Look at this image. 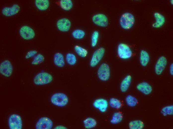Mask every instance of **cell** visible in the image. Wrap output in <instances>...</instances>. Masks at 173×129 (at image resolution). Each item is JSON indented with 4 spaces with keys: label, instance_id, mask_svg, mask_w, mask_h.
<instances>
[{
    "label": "cell",
    "instance_id": "cell-1",
    "mask_svg": "<svg viewBox=\"0 0 173 129\" xmlns=\"http://www.w3.org/2000/svg\"><path fill=\"white\" fill-rule=\"evenodd\" d=\"M135 21V18L132 14L129 12H126L121 16L119 20V23L122 28L128 30L133 26Z\"/></svg>",
    "mask_w": 173,
    "mask_h": 129
},
{
    "label": "cell",
    "instance_id": "cell-2",
    "mask_svg": "<svg viewBox=\"0 0 173 129\" xmlns=\"http://www.w3.org/2000/svg\"><path fill=\"white\" fill-rule=\"evenodd\" d=\"M50 101L53 105L62 107L66 106L68 104L69 99L65 94L61 93H57L51 96Z\"/></svg>",
    "mask_w": 173,
    "mask_h": 129
},
{
    "label": "cell",
    "instance_id": "cell-3",
    "mask_svg": "<svg viewBox=\"0 0 173 129\" xmlns=\"http://www.w3.org/2000/svg\"><path fill=\"white\" fill-rule=\"evenodd\" d=\"M117 53L118 57L124 60L128 59L132 56V52L130 46L123 43H120L117 47Z\"/></svg>",
    "mask_w": 173,
    "mask_h": 129
},
{
    "label": "cell",
    "instance_id": "cell-4",
    "mask_svg": "<svg viewBox=\"0 0 173 129\" xmlns=\"http://www.w3.org/2000/svg\"><path fill=\"white\" fill-rule=\"evenodd\" d=\"M53 78L49 73L46 72H40L37 74L34 79V83L37 85H43L50 83Z\"/></svg>",
    "mask_w": 173,
    "mask_h": 129
},
{
    "label": "cell",
    "instance_id": "cell-5",
    "mask_svg": "<svg viewBox=\"0 0 173 129\" xmlns=\"http://www.w3.org/2000/svg\"><path fill=\"white\" fill-rule=\"evenodd\" d=\"M97 75L101 80L105 81L108 80L110 76V71L109 65L103 63L99 66L97 71Z\"/></svg>",
    "mask_w": 173,
    "mask_h": 129
},
{
    "label": "cell",
    "instance_id": "cell-6",
    "mask_svg": "<svg viewBox=\"0 0 173 129\" xmlns=\"http://www.w3.org/2000/svg\"><path fill=\"white\" fill-rule=\"evenodd\" d=\"M105 52V49L103 47H99L95 51L90 62V65L91 67H95L99 63L104 56Z\"/></svg>",
    "mask_w": 173,
    "mask_h": 129
},
{
    "label": "cell",
    "instance_id": "cell-7",
    "mask_svg": "<svg viewBox=\"0 0 173 129\" xmlns=\"http://www.w3.org/2000/svg\"><path fill=\"white\" fill-rule=\"evenodd\" d=\"M8 125L10 129H21L22 123L20 116L16 114L11 115L8 119Z\"/></svg>",
    "mask_w": 173,
    "mask_h": 129
},
{
    "label": "cell",
    "instance_id": "cell-8",
    "mask_svg": "<svg viewBox=\"0 0 173 129\" xmlns=\"http://www.w3.org/2000/svg\"><path fill=\"white\" fill-rule=\"evenodd\" d=\"M93 23L99 27H105L108 24V20L107 16L105 14L99 13L94 15L92 18Z\"/></svg>",
    "mask_w": 173,
    "mask_h": 129
},
{
    "label": "cell",
    "instance_id": "cell-9",
    "mask_svg": "<svg viewBox=\"0 0 173 129\" xmlns=\"http://www.w3.org/2000/svg\"><path fill=\"white\" fill-rule=\"evenodd\" d=\"M13 68L11 62L5 60L0 64V72L3 76L7 77L10 76L12 73Z\"/></svg>",
    "mask_w": 173,
    "mask_h": 129
},
{
    "label": "cell",
    "instance_id": "cell-10",
    "mask_svg": "<svg viewBox=\"0 0 173 129\" xmlns=\"http://www.w3.org/2000/svg\"><path fill=\"white\" fill-rule=\"evenodd\" d=\"M21 37L23 39L29 40L33 39L35 36L34 30L30 27L26 25L22 26L19 30Z\"/></svg>",
    "mask_w": 173,
    "mask_h": 129
},
{
    "label": "cell",
    "instance_id": "cell-11",
    "mask_svg": "<svg viewBox=\"0 0 173 129\" xmlns=\"http://www.w3.org/2000/svg\"><path fill=\"white\" fill-rule=\"evenodd\" d=\"M53 126L52 121L49 118L43 117L40 118L36 125V129H51Z\"/></svg>",
    "mask_w": 173,
    "mask_h": 129
},
{
    "label": "cell",
    "instance_id": "cell-12",
    "mask_svg": "<svg viewBox=\"0 0 173 129\" xmlns=\"http://www.w3.org/2000/svg\"><path fill=\"white\" fill-rule=\"evenodd\" d=\"M167 64V60L165 56L160 57L157 60L155 67V73L160 75L165 70Z\"/></svg>",
    "mask_w": 173,
    "mask_h": 129
},
{
    "label": "cell",
    "instance_id": "cell-13",
    "mask_svg": "<svg viewBox=\"0 0 173 129\" xmlns=\"http://www.w3.org/2000/svg\"><path fill=\"white\" fill-rule=\"evenodd\" d=\"M108 105L109 103L107 100L102 98L95 99L93 103V107L102 113H104L106 111Z\"/></svg>",
    "mask_w": 173,
    "mask_h": 129
},
{
    "label": "cell",
    "instance_id": "cell-14",
    "mask_svg": "<svg viewBox=\"0 0 173 129\" xmlns=\"http://www.w3.org/2000/svg\"><path fill=\"white\" fill-rule=\"evenodd\" d=\"M20 10V6L17 4H14L10 7H5L2 9V14L6 17H10L18 13Z\"/></svg>",
    "mask_w": 173,
    "mask_h": 129
},
{
    "label": "cell",
    "instance_id": "cell-15",
    "mask_svg": "<svg viewBox=\"0 0 173 129\" xmlns=\"http://www.w3.org/2000/svg\"><path fill=\"white\" fill-rule=\"evenodd\" d=\"M71 24L70 21L66 18L60 19L56 23L57 27L58 29L63 32L68 31L71 28Z\"/></svg>",
    "mask_w": 173,
    "mask_h": 129
},
{
    "label": "cell",
    "instance_id": "cell-16",
    "mask_svg": "<svg viewBox=\"0 0 173 129\" xmlns=\"http://www.w3.org/2000/svg\"><path fill=\"white\" fill-rule=\"evenodd\" d=\"M136 87L138 91L146 95L150 94L152 91L151 86L149 83L145 82L138 84Z\"/></svg>",
    "mask_w": 173,
    "mask_h": 129
},
{
    "label": "cell",
    "instance_id": "cell-17",
    "mask_svg": "<svg viewBox=\"0 0 173 129\" xmlns=\"http://www.w3.org/2000/svg\"><path fill=\"white\" fill-rule=\"evenodd\" d=\"M131 79V77L129 75L126 76L123 79L120 86V89L121 92L124 93L128 90L130 85Z\"/></svg>",
    "mask_w": 173,
    "mask_h": 129
},
{
    "label": "cell",
    "instance_id": "cell-18",
    "mask_svg": "<svg viewBox=\"0 0 173 129\" xmlns=\"http://www.w3.org/2000/svg\"><path fill=\"white\" fill-rule=\"evenodd\" d=\"M53 61L55 64L59 67H62L65 64V61L63 55L61 53L57 52L54 55Z\"/></svg>",
    "mask_w": 173,
    "mask_h": 129
},
{
    "label": "cell",
    "instance_id": "cell-19",
    "mask_svg": "<svg viewBox=\"0 0 173 129\" xmlns=\"http://www.w3.org/2000/svg\"><path fill=\"white\" fill-rule=\"evenodd\" d=\"M150 60V57L148 53L145 50H141L140 55V62L141 65L143 67L146 66Z\"/></svg>",
    "mask_w": 173,
    "mask_h": 129
},
{
    "label": "cell",
    "instance_id": "cell-20",
    "mask_svg": "<svg viewBox=\"0 0 173 129\" xmlns=\"http://www.w3.org/2000/svg\"><path fill=\"white\" fill-rule=\"evenodd\" d=\"M156 22L152 24L153 27L159 28L162 26L164 24L165 19L164 16L158 12H156L154 14Z\"/></svg>",
    "mask_w": 173,
    "mask_h": 129
},
{
    "label": "cell",
    "instance_id": "cell-21",
    "mask_svg": "<svg viewBox=\"0 0 173 129\" xmlns=\"http://www.w3.org/2000/svg\"><path fill=\"white\" fill-rule=\"evenodd\" d=\"M35 4L37 7L41 11L47 10L49 5V1L48 0H36Z\"/></svg>",
    "mask_w": 173,
    "mask_h": 129
},
{
    "label": "cell",
    "instance_id": "cell-22",
    "mask_svg": "<svg viewBox=\"0 0 173 129\" xmlns=\"http://www.w3.org/2000/svg\"><path fill=\"white\" fill-rule=\"evenodd\" d=\"M83 123L85 128L87 129L93 128L97 124L96 120L91 117H88L85 119L83 121Z\"/></svg>",
    "mask_w": 173,
    "mask_h": 129
},
{
    "label": "cell",
    "instance_id": "cell-23",
    "mask_svg": "<svg viewBox=\"0 0 173 129\" xmlns=\"http://www.w3.org/2000/svg\"><path fill=\"white\" fill-rule=\"evenodd\" d=\"M143 122L140 120H135L130 121L129 124L130 129H142L144 127Z\"/></svg>",
    "mask_w": 173,
    "mask_h": 129
},
{
    "label": "cell",
    "instance_id": "cell-24",
    "mask_svg": "<svg viewBox=\"0 0 173 129\" xmlns=\"http://www.w3.org/2000/svg\"><path fill=\"white\" fill-rule=\"evenodd\" d=\"M123 118V115L120 112L117 111L113 114L110 120V123L113 124H116L121 122Z\"/></svg>",
    "mask_w": 173,
    "mask_h": 129
},
{
    "label": "cell",
    "instance_id": "cell-25",
    "mask_svg": "<svg viewBox=\"0 0 173 129\" xmlns=\"http://www.w3.org/2000/svg\"><path fill=\"white\" fill-rule=\"evenodd\" d=\"M125 101L127 105L131 107L136 106L138 102V99L135 97L130 95L127 96Z\"/></svg>",
    "mask_w": 173,
    "mask_h": 129
},
{
    "label": "cell",
    "instance_id": "cell-26",
    "mask_svg": "<svg viewBox=\"0 0 173 129\" xmlns=\"http://www.w3.org/2000/svg\"><path fill=\"white\" fill-rule=\"evenodd\" d=\"M108 103L111 107L115 109H119L122 106L121 102L119 99L114 97L110 98Z\"/></svg>",
    "mask_w": 173,
    "mask_h": 129
},
{
    "label": "cell",
    "instance_id": "cell-27",
    "mask_svg": "<svg viewBox=\"0 0 173 129\" xmlns=\"http://www.w3.org/2000/svg\"><path fill=\"white\" fill-rule=\"evenodd\" d=\"M59 4L61 7L66 11L70 10L73 6L72 2L71 0H61Z\"/></svg>",
    "mask_w": 173,
    "mask_h": 129
},
{
    "label": "cell",
    "instance_id": "cell-28",
    "mask_svg": "<svg viewBox=\"0 0 173 129\" xmlns=\"http://www.w3.org/2000/svg\"><path fill=\"white\" fill-rule=\"evenodd\" d=\"M74 49L77 54L80 57L84 58L87 56L88 51L86 49L78 45L75 46Z\"/></svg>",
    "mask_w": 173,
    "mask_h": 129
},
{
    "label": "cell",
    "instance_id": "cell-29",
    "mask_svg": "<svg viewBox=\"0 0 173 129\" xmlns=\"http://www.w3.org/2000/svg\"><path fill=\"white\" fill-rule=\"evenodd\" d=\"M66 60L67 63L71 65H75L77 61L76 56L74 54L71 53H68L66 54Z\"/></svg>",
    "mask_w": 173,
    "mask_h": 129
},
{
    "label": "cell",
    "instance_id": "cell-30",
    "mask_svg": "<svg viewBox=\"0 0 173 129\" xmlns=\"http://www.w3.org/2000/svg\"><path fill=\"white\" fill-rule=\"evenodd\" d=\"M85 32L83 30L80 29L75 30L72 32V35L73 37L77 39H80L83 38L85 36Z\"/></svg>",
    "mask_w": 173,
    "mask_h": 129
},
{
    "label": "cell",
    "instance_id": "cell-31",
    "mask_svg": "<svg viewBox=\"0 0 173 129\" xmlns=\"http://www.w3.org/2000/svg\"><path fill=\"white\" fill-rule=\"evenodd\" d=\"M161 114L164 116L167 115H172L173 114V105L165 106L162 108L161 111Z\"/></svg>",
    "mask_w": 173,
    "mask_h": 129
},
{
    "label": "cell",
    "instance_id": "cell-32",
    "mask_svg": "<svg viewBox=\"0 0 173 129\" xmlns=\"http://www.w3.org/2000/svg\"><path fill=\"white\" fill-rule=\"evenodd\" d=\"M99 36L98 32L94 31L92 33L91 38V45L92 47H95L97 45Z\"/></svg>",
    "mask_w": 173,
    "mask_h": 129
},
{
    "label": "cell",
    "instance_id": "cell-33",
    "mask_svg": "<svg viewBox=\"0 0 173 129\" xmlns=\"http://www.w3.org/2000/svg\"><path fill=\"white\" fill-rule=\"evenodd\" d=\"M44 59V56L41 54H39L35 57L32 62V64L34 65H38L43 62Z\"/></svg>",
    "mask_w": 173,
    "mask_h": 129
},
{
    "label": "cell",
    "instance_id": "cell-34",
    "mask_svg": "<svg viewBox=\"0 0 173 129\" xmlns=\"http://www.w3.org/2000/svg\"><path fill=\"white\" fill-rule=\"evenodd\" d=\"M37 52V51L36 50H31L29 51L26 54L25 58L26 59L30 58L35 55Z\"/></svg>",
    "mask_w": 173,
    "mask_h": 129
},
{
    "label": "cell",
    "instance_id": "cell-35",
    "mask_svg": "<svg viewBox=\"0 0 173 129\" xmlns=\"http://www.w3.org/2000/svg\"><path fill=\"white\" fill-rule=\"evenodd\" d=\"M170 72L171 75H173V64L172 63L170 65L169 68Z\"/></svg>",
    "mask_w": 173,
    "mask_h": 129
},
{
    "label": "cell",
    "instance_id": "cell-36",
    "mask_svg": "<svg viewBox=\"0 0 173 129\" xmlns=\"http://www.w3.org/2000/svg\"><path fill=\"white\" fill-rule=\"evenodd\" d=\"M54 129H67V128L64 126L59 125L58 126H56Z\"/></svg>",
    "mask_w": 173,
    "mask_h": 129
}]
</instances>
